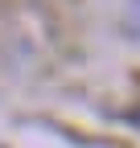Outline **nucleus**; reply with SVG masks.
Returning a JSON list of instances; mask_svg holds the SVG:
<instances>
[{"label":"nucleus","instance_id":"nucleus-1","mask_svg":"<svg viewBox=\"0 0 140 148\" xmlns=\"http://www.w3.org/2000/svg\"><path fill=\"white\" fill-rule=\"evenodd\" d=\"M132 16H136V21H140V0H136V4H132Z\"/></svg>","mask_w":140,"mask_h":148}]
</instances>
